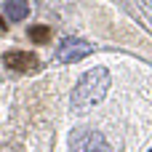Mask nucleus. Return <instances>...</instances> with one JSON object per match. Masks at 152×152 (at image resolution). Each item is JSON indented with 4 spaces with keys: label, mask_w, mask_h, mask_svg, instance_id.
<instances>
[{
    "label": "nucleus",
    "mask_w": 152,
    "mask_h": 152,
    "mask_svg": "<svg viewBox=\"0 0 152 152\" xmlns=\"http://www.w3.org/2000/svg\"><path fill=\"white\" fill-rule=\"evenodd\" d=\"M110 86H112V80H110V72H107L104 67L88 69V72L77 80V86H75V91H72V107H75V110H88V107L99 104V102L107 96Z\"/></svg>",
    "instance_id": "f257e3e1"
},
{
    "label": "nucleus",
    "mask_w": 152,
    "mask_h": 152,
    "mask_svg": "<svg viewBox=\"0 0 152 152\" xmlns=\"http://www.w3.org/2000/svg\"><path fill=\"white\" fill-rule=\"evenodd\" d=\"M69 150L72 152H112L107 139L99 131H91V128H77L69 139Z\"/></svg>",
    "instance_id": "f03ea898"
},
{
    "label": "nucleus",
    "mask_w": 152,
    "mask_h": 152,
    "mask_svg": "<svg viewBox=\"0 0 152 152\" xmlns=\"http://www.w3.org/2000/svg\"><path fill=\"white\" fill-rule=\"evenodd\" d=\"M91 51H94V48H91V43H86V40H77V37H67V40H61V43H59L56 59H59V61H64V64H69V61L86 59Z\"/></svg>",
    "instance_id": "7ed1b4c3"
},
{
    "label": "nucleus",
    "mask_w": 152,
    "mask_h": 152,
    "mask_svg": "<svg viewBox=\"0 0 152 152\" xmlns=\"http://www.w3.org/2000/svg\"><path fill=\"white\" fill-rule=\"evenodd\" d=\"M3 64L13 72H35L40 67V59L27 51H8V53H3Z\"/></svg>",
    "instance_id": "20e7f679"
},
{
    "label": "nucleus",
    "mask_w": 152,
    "mask_h": 152,
    "mask_svg": "<svg viewBox=\"0 0 152 152\" xmlns=\"http://www.w3.org/2000/svg\"><path fill=\"white\" fill-rule=\"evenodd\" d=\"M27 13H29V5L27 3H21V0H8L5 3V16L11 21H21Z\"/></svg>",
    "instance_id": "39448f33"
},
{
    "label": "nucleus",
    "mask_w": 152,
    "mask_h": 152,
    "mask_svg": "<svg viewBox=\"0 0 152 152\" xmlns=\"http://www.w3.org/2000/svg\"><path fill=\"white\" fill-rule=\"evenodd\" d=\"M29 40L32 43H40V45L43 43H51V29L48 27H40V24L37 27H29Z\"/></svg>",
    "instance_id": "423d86ee"
},
{
    "label": "nucleus",
    "mask_w": 152,
    "mask_h": 152,
    "mask_svg": "<svg viewBox=\"0 0 152 152\" xmlns=\"http://www.w3.org/2000/svg\"><path fill=\"white\" fill-rule=\"evenodd\" d=\"M5 29H8V24H5V21H3V19H0V35H3V32H5Z\"/></svg>",
    "instance_id": "0eeeda50"
},
{
    "label": "nucleus",
    "mask_w": 152,
    "mask_h": 152,
    "mask_svg": "<svg viewBox=\"0 0 152 152\" xmlns=\"http://www.w3.org/2000/svg\"><path fill=\"white\" fill-rule=\"evenodd\" d=\"M150 152H152V150H150Z\"/></svg>",
    "instance_id": "6e6552de"
}]
</instances>
